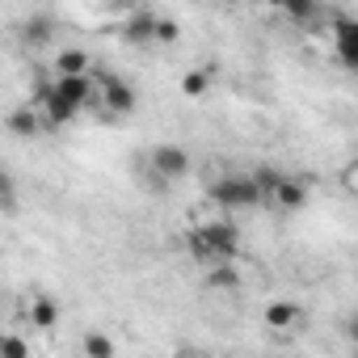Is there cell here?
Returning a JSON list of instances; mask_svg holds the SVG:
<instances>
[{
  "mask_svg": "<svg viewBox=\"0 0 358 358\" xmlns=\"http://www.w3.org/2000/svg\"><path fill=\"white\" fill-rule=\"evenodd\" d=\"M236 245H241V232H236V224H228V220H220V224H199V228L190 232V253H194L199 262H228V257L236 253Z\"/></svg>",
  "mask_w": 358,
  "mask_h": 358,
  "instance_id": "1",
  "label": "cell"
},
{
  "mask_svg": "<svg viewBox=\"0 0 358 358\" xmlns=\"http://www.w3.org/2000/svg\"><path fill=\"white\" fill-rule=\"evenodd\" d=\"M211 199L220 207H257L266 194H262V186L253 182V177H220V182L211 186Z\"/></svg>",
  "mask_w": 358,
  "mask_h": 358,
  "instance_id": "2",
  "label": "cell"
},
{
  "mask_svg": "<svg viewBox=\"0 0 358 358\" xmlns=\"http://www.w3.org/2000/svg\"><path fill=\"white\" fill-rule=\"evenodd\" d=\"M97 89H101V101H106L110 114H131V110H135V89H131L122 76H110V72H106V76L97 80Z\"/></svg>",
  "mask_w": 358,
  "mask_h": 358,
  "instance_id": "3",
  "label": "cell"
},
{
  "mask_svg": "<svg viewBox=\"0 0 358 358\" xmlns=\"http://www.w3.org/2000/svg\"><path fill=\"white\" fill-rule=\"evenodd\" d=\"M333 51H337V59L345 68L358 72V22L354 17H337V26H333Z\"/></svg>",
  "mask_w": 358,
  "mask_h": 358,
  "instance_id": "4",
  "label": "cell"
},
{
  "mask_svg": "<svg viewBox=\"0 0 358 358\" xmlns=\"http://www.w3.org/2000/svg\"><path fill=\"white\" fill-rule=\"evenodd\" d=\"M152 169H156L160 177H169V182H177V177H186L190 156H186V148H177V143H160V148L152 152Z\"/></svg>",
  "mask_w": 358,
  "mask_h": 358,
  "instance_id": "5",
  "label": "cell"
},
{
  "mask_svg": "<svg viewBox=\"0 0 358 358\" xmlns=\"http://www.w3.org/2000/svg\"><path fill=\"white\" fill-rule=\"evenodd\" d=\"M43 110H47V118H51V122H59V127H64V122H72V118L80 114V101H72L68 93H59L55 85H47V89H43Z\"/></svg>",
  "mask_w": 358,
  "mask_h": 358,
  "instance_id": "6",
  "label": "cell"
},
{
  "mask_svg": "<svg viewBox=\"0 0 358 358\" xmlns=\"http://www.w3.org/2000/svg\"><path fill=\"white\" fill-rule=\"evenodd\" d=\"M274 203H278V207H287V211H299V207L308 203V190H303V182H291V177H282V182H278V190H274Z\"/></svg>",
  "mask_w": 358,
  "mask_h": 358,
  "instance_id": "7",
  "label": "cell"
},
{
  "mask_svg": "<svg viewBox=\"0 0 358 358\" xmlns=\"http://www.w3.org/2000/svg\"><path fill=\"white\" fill-rule=\"evenodd\" d=\"M55 89H59V93H68V97H72V101H80V106H85V101H89V93H93V85H89V76H85V72H80V76H59V80H55Z\"/></svg>",
  "mask_w": 358,
  "mask_h": 358,
  "instance_id": "8",
  "label": "cell"
},
{
  "mask_svg": "<svg viewBox=\"0 0 358 358\" xmlns=\"http://www.w3.org/2000/svg\"><path fill=\"white\" fill-rule=\"evenodd\" d=\"M299 316H303L299 303H270L266 308V324H274V329H291Z\"/></svg>",
  "mask_w": 358,
  "mask_h": 358,
  "instance_id": "9",
  "label": "cell"
},
{
  "mask_svg": "<svg viewBox=\"0 0 358 358\" xmlns=\"http://www.w3.org/2000/svg\"><path fill=\"white\" fill-rule=\"evenodd\" d=\"M85 64H89V55H85L80 47H72V51L55 55V72H59V76H80V72H85Z\"/></svg>",
  "mask_w": 358,
  "mask_h": 358,
  "instance_id": "10",
  "label": "cell"
},
{
  "mask_svg": "<svg viewBox=\"0 0 358 358\" xmlns=\"http://www.w3.org/2000/svg\"><path fill=\"white\" fill-rule=\"evenodd\" d=\"M127 38H135V43L156 38V17H152V13H135V17H131V26H127Z\"/></svg>",
  "mask_w": 358,
  "mask_h": 358,
  "instance_id": "11",
  "label": "cell"
},
{
  "mask_svg": "<svg viewBox=\"0 0 358 358\" xmlns=\"http://www.w3.org/2000/svg\"><path fill=\"white\" fill-rule=\"evenodd\" d=\"M30 320L38 324V329H55V320H59V308L51 303V299H34V308H30Z\"/></svg>",
  "mask_w": 358,
  "mask_h": 358,
  "instance_id": "12",
  "label": "cell"
},
{
  "mask_svg": "<svg viewBox=\"0 0 358 358\" xmlns=\"http://www.w3.org/2000/svg\"><path fill=\"white\" fill-rule=\"evenodd\" d=\"M80 350H85L89 358H110V354H114V341H110V337H101V333H89Z\"/></svg>",
  "mask_w": 358,
  "mask_h": 358,
  "instance_id": "13",
  "label": "cell"
},
{
  "mask_svg": "<svg viewBox=\"0 0 358 358\" xmlns=\"http://www.w3.org/2000/svg\"><path fill=\"white\" fill-rule=\"evenodd\" d=\"M207 89H211V76H207V72H190V76L182 80V93H186V97H203Z\"/></svg>",
  "mask_w": 358,
  "mask_h": 358,
  "instance_id": "14",
  "label": "cell"
},
{
  "mask_svg": "<svg viewBox=\"0 0 358 358\" xmlns=\"http://www.w3.org/2000/svg\"><path fill=\"white\" fill-rule=\"evenodd\" d=\"M253 182L262 186V194H266V199H274V190H278V182H282V173H274V169H262V173H253Z\"/></svg>",
  "mask_w": 358,
  "mask_h": 358,
  "instance_id": "15",
  "label": "cell"
},
{
  "mask_svg": "<svg viewBox=\"0 0 358 358\" xmlns=\"http://www.w3.org/2000/svg\"><path fill=\"white\" fill-rule=\"evenodd\" d=\"M26 38H30L34 47H43V43L51 38V22H47V17H34V22L26 26Z\"/></svg>",
  "mask_w": 358,
  "mask_h": 358,
  "instance_id": "16",
  "label": "cell"
},
{
  "mask_svg": "<svg viewBox=\"0 0 358 358\" xmlns=\"http://www.w3.org/2000/svg\"><path fill=\"white\" fill-rule=\"evenodd\" d=\"M282 9H287V13H291L295 22H308V17L316 13V0H287Z\"/></svg>",
  "mask_w": 358,
  "mask_h": 358,
  "instance_id": "17",
  "label": "cell"
},
{
  "mask_svg": "<svg viewBox=\"0 0 358 358\" xmlns=\"http://www.w3.org/2000/svg\"><path fill=\"white\" fill-rule=\"evenodd\" d=\"M207 282L224 291V287H236V282H241V274H236L232 266H220V270H211V278H207Z\"/></svg>",
  "mask_w": 358,
  "mask_h": 358,
  "instance_id": "18",
  "label": "cell"
},
{
  "mask_svg": "<svg viewBox=\"0 0 358 358\" xmlns=\"http://www.w3.org/2000/svg\"><path fill=\"white\" fill-rule=\"evenodd\" d=\"M0 354H5V358H26V341L5 337V341H0Z\"/></svg>",
  "mask_w": 358,
  "mask_h": 358,
  "instance_id": "19",
  "label": "cell"
},
{
  "mask_svg": "<svg viewBox=\"0 0 358 358\" xmlns=\"http://www.w3.org/2000/svg\"><path fill=\"white\" fill-rule=\"evenodd\" d=\"M156 38L160 43H177V26L173 22H156Z\"/></svg>",
  "mask_w": 358,
  "mask_h": 358,
  "instance_id": "20",
  "label": "cell"
},
{
  "mask_svg": "<svg viewBox=\"0 0 358 358\" xmlns=\"http://www.w3.org/2000/svg\"><path fill=\"white\" fill-rule=\"evenodd\" d=\"M13 131H17V135H30V131H34V118H30V114H13Z\"/></svg>",
  "mask_w": 358,
  "mask_h": 358,
  "instance_id": "21",
  "label": "cell"
},
{
  "mask_svg": "<svg viewBox=\"0 0 358 358\" xmlns=\"http://www.w3.org/2000/svg\"><path fill=\"white\" fill-rule=\"evenodd\" d=\"M345 329H350V337H354V341H358V312H354V316H350V324H345Z\"/></svg>",
  "mask_w": 358,
  "mask_h": 358,
  "instance_id": "22",
  "label": "cell"
},
{
  "mask_svg": "<svg viewBox=\"0 0 358 358\" xmlns=\"http://www.w3.org/2000/svg\"><path fill=\"white\" fill-rule=\"evenodd\" d=\"M266 5H278V9H282V5H287V0H266Z\"/></svg>",
  "mask_w": 358,
  "mask_h": 358,
  "instance_id": "23",
  "label": "cell"
},
{
  "mask_svg": "<svg viewBox=\"0 0 358 358\" xmlns=\"http://www.w3.org/2000/svg\"><path fill=\"white\" fill-rule=\"evenodd\" d=\"M228 5H232V0H228Z\"/></svg>",
  "mask_w": 358,
  "mask_h": 358,
  "instance_id": "24",
  "label": "cell"
}]
</instances>
